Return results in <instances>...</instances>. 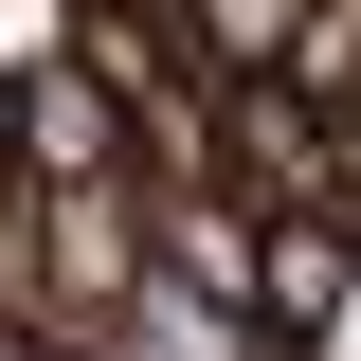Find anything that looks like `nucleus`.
Masks as SVG:
<instances>
[{"mask_svg": "<svg viewBox=\"0 0 361 361\" xmlns=\"http://www.w3.org/2000/svg\"><path fill=\"white\" fill-rule=\"evenodd\" d=\"M217 180L253 199V217H325V199L361 217V127L325 109V90H289V73H235L217 90Z\"/></svg>", "mask_w": 361, "mask_h": 361, "instance_id": "obj_1", "label": "nucleus"}, {"mask_svg": "<svg viewBox=\"0 0 361 361\" xmlns=\"http://www.w3.org/2000/svg\"><path fill=\"white\" fill-rule=\"evenodd\" d=\"M145 289V180H37V325H109Z\"/></svg>", "mask_w": 361, "mask_h": 361, "instance_id": "obj_2", "label": "nucleus"}, {"mask_svg": "<svg viewBox=\"0 0 361 361\" xmlns=\"http://www.w3.org/2000/svg\"><path fill=\"white\" fill-rule=\"evenodd\" d=\"M0 145L37 180H145V127L109 109V73H73V54H18V109H0Z\"/></svg>", "mask_w": 361, "mask_h": 361, "instance_id": "obj_3", "label": "nucleus"}, {"mask_svg": "<svg viewBox=\"0 0 361 361\" xmlns=\"http://www.w3.org/2000/svg\"><path fill=\"white\" fill-rule=\"evenodd\" d=\"M361 307V217L325 199V217H253V325L271 343H343Z\"/></svg>", "mask_w": 361, "mask_h": 361, "instance_id": "obj_4", "label": "nucleus"}, {"mask_svg": "<svg viewBox=\"0 0 361 361\" xmlns=\"http://www.w3.org/2000/svg\"><path fill=\"white\" fill-rule=\"evenodd\" d=\"M145 271L253 307V199H235V180H145Z\"/></svg>", "mask_w": 361, "mask_h": 361, "instance_id": "obj_5", "label": "nucleus"}, {"mask_svg": "<svg viewBox=\"0 0 361 361\" xmlns=\"http://www.w3.org/2000/svg\"><path fill=\"white\" fill-rule=\"evenodd\" d=\"M109 343H127V361H289V343H271L253 307H217V289H180V271H145L127 307H109Z\"/></svg>", "mask_w": 361, "mask_h": 361, "instance_id": "obj_6", "label": "nucleus"}, {"mask_svg": "<svg viewBox=\"0 0 361 361\" xmlns=\"http://www.w3.org/2000/svg\"><path fill=\"white\" fill-rule=\"evenodd\" d=\"M180 37H199V73H289V37H307V0H180Z\"/></svg>", "mask_w": 361, "mask_h": 361, "instance_id": "obj_7", "label": "nucleus"}, {"mask_svg": "<svg viewBox=\"0 0 361 361\" xmlns=\"http://www.w3.org/2000/svg\"><path fill=\"white\" fill-rule=\"evenodd\" d=\"M289 90H325L361 127V0H307V37H289Z\"/></svg>", "mask_w": 361, "mask_h": 361, "instance_id": "obj_8", "label": "nucleus"}, {"mask_svg": "<svg viewBox=\"0 0 361 361\" xmlns=\"http://www.w3.org/2000/svg\"><path fill=\"white\" fill-rule=\"evenodd\" d=\"M0 361H54V325H37V307H0Z\"/></svg>", "mask_w": 361, "mask_h": 361, "instance_id": "obj_9", "label": "nucleus"}, {"mask_svg": "<svg viewBox=\"0 0 361 361\" xmlns=\"http://www.w3.org/2000/svg\"><path fill=\"white\" fill-rule=\"evenodd\" d=\"M0 109H18V54H0Z\"/></svg>", "mask_w": 361, "mask_h": 361, "instance_id": "obj_10", "label": "nucleus"}]
</instances>
